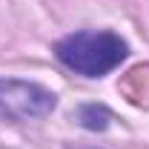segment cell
<instances>
[{
  "mask_svg": "<svg viewBox=\"0 0 149 149\" xmlns=\"http://www.w3.org/2000/svg\"><path fill=\"white\" fill-rule=\"evenodd\" d=\"M55 55L66 69L83 74V77H103L126 60L129 46L115 32L86 29V32H74V35H66L63 40H57Z\"/></svg>",
  "mask_w": 149,
  "mask_h": 149,
  "instance_id": "6da1fadb",
  "label": "cell"
},
{
  "mask_svg": "<svg viewBox=\"0 0 149 149\" xmlns=\"http://www.w3.org/2000/svg\"><path fill=\"white\" fill-rule=\"evenodd\" d=\"M57 97L55 92L29 83V80H15V77H0V115L12 118L17 123L46 118L55 109Z\"/></svg>",
  "mask_w": 149,
  "mask_h": 149,
  "instance_id": "7a4b0ae2",
  "label": "cell"
},
{
  "mask_svg": "<svg viewBox=\"0 0 149 149\" xmlns=\"http://www.w3.org/2000/svg\"><path fill=\"white\" fill-rule=\"evenodd\" d=\"M77 118H80V123L86 126V129H106L112 120L109 109H103V106H97V103H89V106H80V112H77Z\"/></svg>",
  "mask_w": 149,
  "mask_h": 149,
  "instance_id": "3957f363",
  "label": "cell"
}]
</instances>
